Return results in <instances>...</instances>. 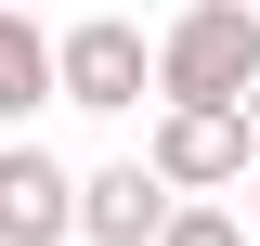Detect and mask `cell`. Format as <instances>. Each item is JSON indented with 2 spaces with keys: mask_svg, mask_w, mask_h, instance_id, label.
<instances>
[{
  "mask_svg": "<svg viewBox=\"0 0 260 246\" xmlns=\"http://www.w3.org/2000/svg\"><path fill=\"white\" fill-rule=\"evenodd\" d=\"M156 104H260V0H182L156 26Z\"/></svg>",
  "mask_w": 260,
  "mask_h": 246,
  "instance_id": "cell-1",
  "label": "cell"
},
{
  "mask_svg": "<svg viewBox=\"0 0 260 246\" xmlns=\"http://www.w3.org/2000/svg\"><path fill=\"white\" fill-rule=\"evenodd\" d=\"M143 91H156V39L130 26V13H91V26L52 39V104H78V117H130Z\"/></svg>",
  "mask_w": 260,
  "mask_h": 246,
  "instance_id": "cell-2",
  "label": "cell"
},
{
  "mask_svg": "<svg viewBox=\"0 0 260 246\" xmlns=\"http://www.w3.org/2000/svg\"><path fill=\"white\" fill-rule=\"evenodd\" d=\"M143 169H156L169 194H221V182H247V104H156Z\"/></svg>",
  "mask_w": 260,
  "mask_h": 246,
  "instance_id": "cell-3",
  "label": "cell"
},
{
  "mask_svg": "<svg viewBox=\"0 0 260 246\" xmlns=\"http://www.w3.org/2000/svg\"><path fill=\"white\" fill-rule=\"evenodd\" d=\"M78 233V169L39 143H0V246H65Z\"/></svg>",
  "mask_w": 260,
  "mask_h": 246,
  "instance_id": "cell-4",
  "label": "cell"
},
{
  "mask_svg": "<svg viewBox=\"0 0 260 246\" xmlns=\"http://www.w3.org/2000/svg\"><path fill=\"white\" fill-rule=\"evenodd\" d=\"M156 220H169V182L143 169V155H117V169L78 182V233H91V246H143Z\"/></svg>",
  "mask_w": 260,
  "mask_h": 246,
  "instance_id": "cell-5",
  "label": "cell"
},
{
  "mask_svg": "<svg viewBox=\"0 0 260 246\" xmlns=\"http://www.w3.org/2000/svg\"><path fill=\"white\" fill-rule=\"evenodd\" d=\"M39 104H52V39L0 0V117H39Z\"/></svg>",
  "mask_w": 260,
  "mask_h": 246,
  "instance_id": "cell-6",
  "label": "cell"
},
{
  "mask_svg": "<svg viewBox=\"0 0 260 246\" xmlns=\"http://www.w3.org/2000/svg\"><path fill=\"white\" fill-rule=\"evenodd\" d=\"M143 246H247V220H234V208H195V194H169V220H156Z\"/></svg>",
  "mask_w": 260,
  "mask_h": 246,
  "instance_id": "cell-7",
  "label": "cell"
},
{
  "mask_svg": "<svg viewBox=\"0 0 260 246\" xmlns=\"http://www.w3.org/2000/svg\"><path fill=\"white\" fill-rule=\"evenodd\" d=\"M247 220H260V169H247Z\"/></svg>",
  "mask_w": 260,
  "mask_h": 246,
  "instance_id": "cell-8",
  "label": "cell"
}]
</instances>
